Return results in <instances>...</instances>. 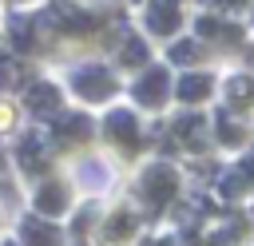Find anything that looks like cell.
I'll list each match as a JSON object with an SVG mask.
<instances>
[{"mask_svg": "<svg viewBox=\"0 0 254 246\" xmlns=\"http://www.w3.org/2000/svg\"><path fill=\"white\" fill-rule=\"evenodd\" d=\"M75 91H83L87 99H99L111 91V75L103 67H83V71H75Z\"/></svg>", "mask_w": 254, "mask_h": 246, "instance_id": "1", "label": "cell"}, {"mask_svg": "<svg viewBox=\"0 0 254 246\" xmlns=\"http://www.w3.org/2000/svg\"><path fill=\"white\" fill-rule=\"evenodd\" d=\"M175 24H179L175 0H159V8L151 12V28H155V32H175Z\"/></svg>", "mask_w": 254, "mask_h": 246, "instance_id": "2", "label": "cell"}, {"mask_svg": "<svg viewBox=\"0 0 254 246\" xmlns=\"http://www.w3.org/2000/svg\"><path fill=\"white\" fill-rule=\"evenodd\" d=\"M135 91H139V99H143V103H159V99H163V91H167V71H151Z\"/></svg>", "mask_w": 254, "mask_h": 246, "instance_id": "3", "label": "cell"}, {"mask_svg": "<svg viewBox=\"0 0 254 246\" xmlns=\"http://www.w3.org/2000/svg\"><path fill=\"white\" fill-rule=\"evenodd\" d=\"M28 107H32V111H56V87L36 83V87L28 91Z\"/></svg>", "mask_w": 254, "mask_h": 246, "instance_id": "4", "label": "cell"}, {"mask_svg": "<svg viewBox=\"0 0 254 246\" xmlns=\"http://www.w3.org/2000/svg\"><path fill=\"white\" fill-rule=\"evenodd\" d=\"M24 238H28V246H56V230L52 226H44V222H24Z\"/></svg>", "mask_w": 254, "mask_h": 246, "instance_id": "5", "label": "cell"}, {"mask_svg": "<svg viewBox=\"0 0 254 246\" xmlns=\"http://www.w3.org/2000/svg\"><path fill=\"white\" fill-rule=\"evenodd\" d=\"M107 127H111V135H115V139H123V143H135V119H131L127 111H115V115L107 119Z\"/></svg>", "mask_w": 254, "mask_h": 246, "instance_id": "6", "label": "cell"}, {"mask_svg": "<svg viewBox=\"0 0 254 246\" xmlns=\"http://www.w3.org/2000/svg\"><path fill=\"white\" fill-rule=\"evenodd\" d=\"M8 32H12V44H16L20 52H28V48H36V36H32V24H28L24 16H16Z\"/></svg>", "mask_w": 254, "mask_h": 246, "instance_id": "7", "label": "cell"}, {"mask_svg": "<svg viewBox=\"0 0 254 246\" xmlns=\"http://www.w3.org/2000/svg\"><path fill=\"white\" fill-rule=\"evenodd\" d=\"M20 163H24L28 171H40V167H44V155H40V143H32V139H28V143L20 147Z\"/></svg>", "mask_w": 254, "mask_h": 246, "instance_id": "8", "label": "cell"}, {"mask_svg": "<svg viewBox=\"0 0 254 246\" xmlns=\"http://www.w3.org/2000/svg\"><path fill=\"white\" fill-rule=\"evenodd\" d=\"M36 202H40V210H48V214H52V210H60V206H64V190H60V186H44Z\"/></svg>", "mask_w": 254, "mask_h": 246, "instance_id": "9", "label": "cell"}, {"mask_svg": "<svg viewBox=\"0 0 254 246\" xmlns=\"http://www.w3.org/2000/svg\"><path fill=\"white\" fill-rule=\"evenodd\" d=\"M206 87H210V83H206L202 75H194V79H183V83H179V95H183V99H194V95H202Z\"/></svg>", "mask_w": 254, "mask_h": 246, "instance_id": "10", "label": "cell"}, {"mask_svg": "<svg viewBox=\"0 0 254 246\" xmlns=\"http://www.w3.org/2000/svg\"><path fill=\"white\" fill-rule=\"evenodd\" d=\"M60 135H67V139H83V135H87V119L71 115L67 123H60Z\"/></svg>", "mask_w": 254, "mask_h": 246, "instance_id": "11", "label": "cell"}, {"mask_svg": "<svg viewBox=\"0 0 254 246\" xmlns=\"http://www.w3.org/2000/svg\"><path fill=\"white\" fill-rule=\"evenodd\" d=\"M24 75H20V67H16V60H0V87H12V83H20Z\"/></svg>", "mask_w": 254, "mask_h": 246, "instance_id": "12", "label": "cell"}, {"mask_svg": "<svg viewBox=\"0 0 254 246\" xmlns=\"http://www.w3.org/2000/svg\"><path fill=\"white\" fill-rule=\"evenodd\" d=\"M147 60V48H143V40H131L127 48H123V63H143Z\"/></svg>", "mask_w": 254, "mask_h": 246, "instance_id": "13", "label": "cell"}, {"mask_svg": "<svg viewBox=\"0 0 254 246\" xmlns=\"http://www.w3.org/2000/svg\"><path fill=\"white\" fill-rule=\"evenodd\" d=\"M230 95H234V99H238V95H254V83H250V79H234V83H230Z\"/></svg>", "mask_w": 254, "mask_h": 246, "instance_id": "14", "label": "cell"}, {"mask_svg": "<svg viewBox=\"0 0 254 246\" xmlns=\"http://www.w3.org/2000/svg\"><path fill=\"white\" fill-rule=\"evenodd\" d=\"M171 56H175V60H194V48H190V44H179Z\"/></svg>", "mask_w": 254, "mask_h": 246, "instance_id": "15", "label": "cell"}]
</instances>
